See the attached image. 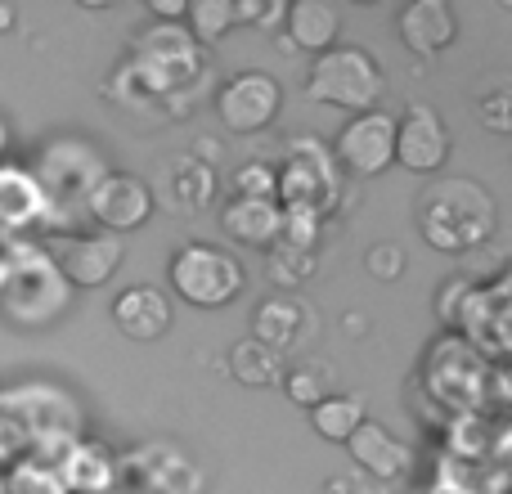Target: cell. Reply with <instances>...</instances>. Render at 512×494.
<instances>
[{
    "instance_id": "8992f818",
    "label": "cell",
    "mask_w": 512,
    "mask_h": 494,
    "mask_svg": "<svg viewBox=\"0 0 512 494\" xmlns=\"http://www.w3.org/2000/svg\"><path fill=\"white\" fill-rule=\"evenodd\" d=\"M167 279L176 297L198 310H221L248 288L243 261L221 243H180L167 261Z\"/></svg>"
},
{
    "instance_id": "60d3db41",
    "label": "cell",
    "mask_w": 512,
    "mask_h": 494,
    "mask_svg": "<svg viewBox=\"0 0 512 494\" xmlns=\"http://www.w3.org/2000/svg\"><path fill=\"white\" fill-rule=\"evenodd\" d=\"M0 27H14V5L9 0H0Z\"/></svg>"
},
{
    "instance_id": "e0dca14e",
    "label": "cell",
    "mask_w": 512,
    "mask_h": 494,
    "mask_svg": "<svg viewBox=\"0 0 512 494\" xmlns=\"http://www.w3.org/2000/svg\"><path fill=\"white\" fill-rule=\"evenodd\" d=\"M454 153V135L432 104H409L396 117V162L414 176H436Z\"/></svg>"
},
{
    "instance_id": "d6a6232c",
    "label": "cell",
    "mask_w": 512,
    "mask_h": 494,
    "mask_svg": "<svg viewBox=\"0 0 512 494\" xmlns=\"http://www.w3.org/2000/svg\"><path fill=\"white\" fill-rule=\"evenodd\" d=\"M364 270H369V279H378V283H396V279H405L409 256L400 243H373L369 252H364Z\"/></svg>"
},
{
    "instance_id": "7c38bea8",
    "label": "cell",
    "mask_w": 512,
    "mask_h": 494,
    "mask_svg": "<svg viewBox=\"0 0 512 494\" xmlns=\"http://www.w3.org/2000/svg\"><path fill=\"white\" fill-rule=\"evenodd\" d=\"M149 194H153V207H167L171 216H198L221 194V167H207L194 153H171L153 171Z\"/></svg>"
},
{
    "instance_id": "b9f144b4",
    "label": "cell",
    "mask_w": 512,
    "mask_h": 494,
    "mask_svg": "<svg viewBox=\"0 0 512 494\" xmlns=\"http://www.w3.org/2000/svg\"><path fill=\"white\" fill-rule=\"evenodd\" d=\"M5 144H9V126L0 122V153H5Z\"/></svg>"
},
{
    "instance_id": "ac0fdd59",
    "label": "cell",
    "mask_w": 512,
    "mask_h": 494,
    "mask_svg": "<svg viewBox=\"0 0 512 494\" xmlns=\"http://www.w3.org/2000/svg\"><path fill=\"white\" fill-rule=\"evenodd\" d=\"M346 450H351L355 468L373 481H405L409 472H414V445L400 441L391 427L373 423V418H364V423L355 427Z\"/></svg>"
},
{
    "instance_id": "ba28073f",
    "label": "cell",
    "mask_w": 512,
    "mask_h": 494,
    "mask_svg": "<svg viewBox=\"0 0 512 494\" xmlns=\"http://www.w3.org/2000/svg\"><path fill=\"white\" fill-rule=\"evenodd\" d=\"M117 490L126 494H203V468L176 441H140L117 454Z\"/></svg>"
},
{
    "instance_id": "2e32d148",
    "label": "cell",
    "mask_w": 512,
    "mask_h": 494,
    "mask_svg": "<svg viewBox=\"0 0 512 494\" xmlns=\"http://www.w3.org/2000/svg\"><path fill=\"white\" fill-rule=\"evenodd\" d=\"M153 216V194H149V180L135 176V171H113L90 189V203H86V221H95L104 234H135L140 225H149Z\"/></svg>"
},
{
    "instance_id": "484cf974",
    "label": "cell",
    "mask_w": 512,
    "mask_h": 494,
    "mask_svg": "<svg viewBox=\"0 0 512 494\" xmlns=\"http://www.w3.org/2000/svg\"><path fill=\"white\" fill-rule=\"evenodd\" d=\"M225 369L248 391L279 387V378H283V360L274 351H265L261 342H252V337H243V342H234L230 351H225Z\"/></svg>"
},
{
    "instance_id": "7402d4cb",
    "label": "cell",
    "mask_w": 512,
    "mask_h": 494,
    "mask_svg": "<svg viewBox=\"0 0 512 494\" xmlns=\"http://www.w3.org/2000/svg\"><path fill=\"white\" fill-rule=\"evenodd\" d=\"M337 32H342V14L328 0H292L283 9V50H306V54H328L337 45Z\"/></svg>"
},
{
    "instance_id": "5bb4252c",
    "label": "cell",
    "mask_w": 512,
    "mask_h": 494,
    "mask_svg": "<svg viewBox=\"0 0 512 494\" xmlns=\"http://www.w3.org/2000/svg\"><path fill=\"white\" fill-rule=\"evenodd\" d=\"M45 252L54 256V265H59L63 283H68L72 292H90V288H104V283H113V274L122 270L126 261V243L117 239V234H63V239H50Z\"/></svg>"
},
{
    "instance_id": "603a6c76",
    "label": "cell",
    "mask_w": 512,
    "mask_h": 494,
    "mask_svg": "<svg viewBox=\"0 0 512 494\" xmlns=\"http://www.w3.org/2000/svg\"><path fill=\"white\" fill-rule=\"evenodd\" d=\"M45 225V194L23 162H0V230L27 234Z\"/></svg>"
},
{
    "instance_id": "f35d334b",
    "label": "cell",
    "mask_w": 512,
    "mask_h": 494,
    "mask_svg": "<svg viewBox=\"0 0 512 494\" xmlns=\"http://www.w3.org/2000/svg\"><path fill=\"white\" fill-rule=\"evenodd\" d=\"M324 494H355V477H328Z\"/></svg>"
},
{
    "instance_id": "8fae6325",
    "label": "cell",
    "mask_w": 512,
    "mask_h": 494,
    "mask_svg": "<svg viewBox=\"0 0 512 494\" xmlns=\"http://www.w3.org/2000/svg\"><path fill=\"white\" fill-rule=\"evenodd\" d=\"M283 86L261 68H243L216 90V117L230 135H261L279 122Z\"/></svg>"
},
{
    "instance_id": "836d02e7",
    "label": "cell",
    "mask_w": 512,
    "mask_h": 494,
    "mask_svg": "<svg viewBox=\"0 0 512 494\" xmlns=\"http://www.w3.org/2000/svg\"><path fill=\"white\" fill-rule=\"evenodd\" d=\"M283 9H288L283 0H234V23L279 36V27H283Z\"/></svg>"
},
{
    "instance_id": "74e56055",
    "label": "cell",
    "mask_w": 512,
    "mask_h": 494,
    "mask_svg": "<svg viewBox=\"0 0 512 494\" xmlns=\"http://www.w3.org/2000/svg\"><path fill=\"white\" fill-rule=\"evenodd\" d=\"M149 14L153 23H185L189 0H149Z\"/></svg>"
},
{
    "instance_id": "7a4b0ae2",
    "label": "cell",
    "mask_w": 512,
    "mask_h": 494,
    "mask_svg": "<svg viewBox=\"0 0 512 494\" xmlns=\"http://www.w3.org/2000/svg\"><path fill=\"white\" fill-rule=\"evenodd\" d=\"M499 230V203L486 185L459 176V180H436L418 198V234L427 247L445 256H463L472 247L490 243Z\"/></svg>"
},
{
    "instance_id": "ffe728a7",
    "label": "cell",
    "mask_w": 512,
    "mask_h": 494,
    "mask_svg": "<svg viewBox=\"0 0 512 494\" xmlns=\"http://www.w3.org/2000/svg\"><path fill=\"white\" fill-rule=\"evenodd\" d=\"M68 494H113L117 490V454L99 436H77L54 459Z\"/></svg>"
},
{
    "instance_id": "7bdbcfd3",
    "label": "cell",
    "mask_w": 512,
    "mask_h": 494,
    "mask_svg": "<svg viewBox=\"0 0 512 494\" xmlns=\"http://www.w3.org/2000/svg\"><path fill=\"white\" fill-rule=\"evenodd\" d=\"M113 494H126V490H113Z\"/></svg>"
},
{
    "instance_id": "5b68a950",
    "label": "cell",
    "mask_w": 512,
    "mask_h": 494,
    "mask_svg": "<svg viewBox=\"0 0 512 494\" xmlns=\"http://www.w3.org/2000/svg\"><path fill=\"white\" fill-rule=\"evenodd\" d=\"M306 99L319 108H342V113L360 117L373 113L387 95V72L382 59L360 45H333L328 54H319L306 72Z\"/></svg>"
},
{
    "instance_id": "8d00e7d4",
    "label": "cell",
    "mask_w": 512,
    "mask_h": 494,
    "mask_svg": "<svg viewBox=\"0 0 512 494\" xmlns=\"http://www.w3.org/2000/svg\"><path fill=\"white\" fill-rule=\"evenodd\" d=\"M14 459H23V441H18L14 423H9V418L0 414V472H5Z\"/></svg>"
},
{
    "instance_id": "4fadbf2b",
    "label": "cell",
    "mask_w": 512,
    "mask_h": 494,
    "mask_svg": "<svg viewBox=\"0 0 512 494\" xmlns=\"http://www.w3.org/2000/svg\"><path fill=\"white\" fill-rule=\"evenodd\" d=\"M508 319H512L508 274H499L495 283H472L454 333H459L486 364H504V355H508Z\"/></svg>"
},
{
    "instance_id": "f1b7e54d",
    "label": "cell",
    "mask_w": 512,
    "mask_h": 494,
    "mask_svg": "<svg viewBox=\"0 0 512 494\" xmlns=\"http://www.w3.org/2000/svg\"><path fill=\"white\" fill-rule=\"evenodd\" d=\"M5 494H68L63 486L59 468L45 459H36V454H23V459H14L5 472Z\"/></svg>"
},
{
    "instance_id": "d6986e66",
    "label": "cell",
    "mask_w": 512,
    "mask_h": 494,
    "mask_svg": "<svg viewBox=\"0 0 512 494\" xmlns=\"http://www.w3.org/2000/svg\"><path fill=\"white\" fill-rule=\"evenodd\" d=\"M396 32L405 41L409 54L418 59H436L441 50H450L459 36V18H454L450 0H409L396 14Z\"/></svg>"
},
{
    "instance_id": "83f0119b",
    "label": "cell",
    "mask_w": 512,
    "mask_h": 494,
    "mask_svg": "<svg viewBox=\"0 0 512 494\" xmlns=\"http://www.w3.org/2000/svg\"><path fill=\"white\" fill-rule=\"evenodd\" d=\"M279 387H283V396H288V405L315 409L324 396H333V373L315 360H297L292 369H283Z\"/></svg>"
},
{
    "instance_id": "cb8c5ba5",
    "label": "cell",
    "mask_w": 512,
    "mask_h": 494,
    "mask_svg": "<svg viewBox=\"0 0 512 494\" xmlns=\"http://www.w3.org/2000/svg\"><path fill=\"white\" fill-rule=\"evenodd\" d=\"M221 230L234 243L270 252L279 243V203H252V198H230L221 207Z\"/></svg>"
},
{
    "instance_id": "4dcf8cb0",
    "label": "cell",
    "mask_w": 512,
    "mask_h": 494,
    "mask_svg": "<svg viewBox=\"0 0 512 494\" xmlns=\"http://www.w3.org/2000/svg\"><path fill=\"white\" fill-rule=\"evenodd\" d=\"M230 194L252 198V203H274V194H279V171H274V162H265V158L243 162L230 176Z\"/></svg>"
},
{
    "instance_id": "d590c367",
    "label": "cell",
    "mask_w": 512,
    "mask_h": 494,
    "mask_svg": "<svg viewBox=\"0 0 512 494\" xmlns=\"http://www.w3.org/2000/svg\"><path fill=\"white\" fill-rule=\"evenodd\" d=\"M477 122L490 135H512V90H490L477 99Z\"/></svg>"
},
{
    "instance_id": "ab89813d",
    "label": "cell",
    "mask_w": 512,
    "mask_h": 494,
    "mask_svg": "<svg viewBox=\"0 0 512 494\" xmlns=\"http://www.w3.org/2000/svg\"><path fill=\"white\" fill-rule=\"evenodd\" d=\"M346 333H351V337L364 333V315H360V310H346Z\"/></svg>"
},
{
    "instance_id": "d4e9b609",
    "label": "cell",
    "mask_w": 512,
    "mask_h": 494,
    "mask_svg": "<svg viewBox=\"0 0 512 494\" xmlns=\"http://www.w3.org/2000/svg\"><path fill=\"white\" fill-rule=\"evenodd\" d=\"M369 418V405H364L360 391H342V396H324L315 409H310V427H315L319 441H333V445H346L351 432Z\"/></svg>"
},
{
    "instance_id": "1f68e13d",
    "label": "cell",
    "mask_w": 512,
    "mask_h": 494,
    "mask_svg": "<svg viewBox=\"0 0 512 494\" xmlns=\"http://www.w3.org/2000/svg\"><path fill=\"white\" fill-rule=\"evenodd\" d=\"M315 265L319 261L310 252H292V247H279V243L265 252V274H270V283H279L283 292L301 288V283L315 274Z\"/></svg>"
},
{
    "instance_id": "9c48e42d",
    "label": "cell",
    "mask_w": 512,
    "mask_h": 494,
    "mask_svg": "<svg viewBox=\"0 0 512 494\" xmlns=\"http://www.w3.org/2000/svg\"><path fill=\"white\" fill-rule=\"evenodd\" d=\"M486 373L490 364L463 342L459 333L441 337V342L427 351L423 364V382H427V396L436 405L454 409V414H477L481 396H486Z\"/></svg>"
},
{
    "instance_id": "277c9868",
    "label": "cell",
    "mask_w": 512,
    "mask_h": 494,
    "mask_svg": "<svg viewBox=\"0 0 512 494\" xmlns=\"http://www.w3.org/2000/svg\"><path fill=\"white\" fill-rule=\"evenodd\" d=\"M72 306V288L45 247L14 243L0 270V315L18 328H50Z\"/></svg>"
},
{
    "instance_id": "30bf717a",
    "label": "cell",
    "mask_w": 512,
    "mask_h": 494,
    "mask_svg": "<svg viewBox=\"0 0 512 494\" xmlns=\"http://www.w3.org/2000/svg\"><path fill=\"white\" fill-rule=\"evenodd\" d=\"M333 162L342 176L351 180H373L387 167H396V117L373 108V113L346 117V126L337 131V140L328 144Z\"/></svg>"
},
{
    "instance_id": "f546056e",
    "label": "cell",
    "mask_w": 512,
    "mask_h": 494,
    "mask_svg": "<svg viewBox=\"0 0 512 494\" xmlns=\"http://www.w3.org/2000/svg\"><path fill=\"white\" fill-rule=\"evenodd\" d=\"M324 230H328V216L310 212V207H279V247H292V252L315 256Z\"/></svg>"
},
{
    "instance_id": "4316f807",
    "label": "cell",
    "mask_w": 512,
    "mask_h": 494,
    "mask_svg": "<svg viewBox=\"0 0 512 494\" xmlns=\"http://www.w3.org/2000/svg\"><path fill=\"white\" fill-rule=\"evenodd\" d=\"M234 0H194L185 14V32L194 36L198 50H212L234 32Z\"/></svg>"
},
{
    "instance_id": "e575fe53",
    "label": "cell",
    "mask_w": 512,
    "mask_h": 494,
    "mask_svg": "<svg viewBox=\"0 0 512 494\" xmlns=\"http://www.w3.org/2000/svg\"><path fill=\"white\" fill-rule=\"evenodd\" d=\"M468 292H472V279H463V274H454V279L436 283L432 310H436V319H441L450 333H454V324H459V310H463V301H468Z\"/></svg>"
},
{
    "instance_id": "6da1fadb",
    "label": "cell",
    "mask_w": 512,
    "mask_h": 494,
    "mask_svg": "<svg viewBox=\"0 0 512 494\" xmlns=\"http://www.w3.org/2000/svg\"><path fill=\"white\" fill-rule=\"evenodd\" d=\"M27 171L36 176V185H41V194H45V230H50L54 239L81 234L90 189L108 176L104 153L90 140H81V135H59V140L36 149Z\"/></svg>"
},
{
    "instance_id": "3957f363",
    "label": "cell",
    "mask_w": 512,
    "mask_h": 494,
    "mask_svg": "<svg viewBox=\"0 0 512 494\" xmlns=\"http://www.w3.org/2000/svg\"><path fill=\"white\" fill-rule=\"evenodd\" d=\"M0 414L14 423L18 441H23V454H36V459L54 463L63 450H68L77 436H86V414L81 405L54 382H14V387L0 391Z\"/></svg>"
},
{
    "instance_id": "52a82bcc",
    "label": "cell",
    "mask_w": 512,
    "mask_h": 494,
    "mask_svg": "<svg viewBox=\"0 0 512 494\" xmlns=\"http://www.w3.org/2000/svg\"><path fill=\"white\" fill-rule=\"evenodd\" d=\"M274 171H279V194H274L279 207H310L319 216L337 212V203H342V171L333 162V149L319 135L283 140V162H274Z\"/></svg>"
},
{
    "instance_id": "44dd1931",
    "label": "cell",
    "mask_w": 512,
    "mask_h": 494,
    "mask_svg": "<svg viewBox=\"0 0 512 494\" xmlns=\"http://www.w3.org/2000/svg\"><path fill=\"white\" fill-rule=\"evenodd\" d=\"M113 324L131 342H158L171 328V297L153 283H131L113 301Z\"/></svg>"
},
{
    "instance_id": "9a60e30c",
    "label": "cell",
    "mask_w": 512,
    "mask_h": 494,
    "mask_svg": "<svg viewBox=\"0 0 512 494\" xmlns=\"http://www.w3.org/2000/svg\"><path fill=\"white\" fill-rule=\"evenodd\" d=\"M319 337V310L310 306L301 292H270L256 301L252 310V342H261L265 351L283 355L306 351Z\"/></svg>"
}]
</instances>
